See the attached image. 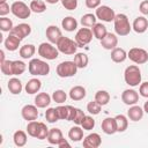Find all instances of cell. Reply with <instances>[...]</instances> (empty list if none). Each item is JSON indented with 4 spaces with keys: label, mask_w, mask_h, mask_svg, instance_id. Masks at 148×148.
I'll return each mask as SVG.
<instances>
[{
    "label": "cell",
    "mask_w": 148,
    "mask_h": 148,
    "mask_svg": "<svg viewBox=\"0 0 148 148\" xmlns=\"http://www.w3.org/2000/svg\"><path fill=\"white\" fill-rule=\"evenodd\" d=\"M49 131L50 130L46 127V125L44 123H40V121L31 120L27 125V132H28V134L30 136L36 138V139H39V140L47 139Z\"/></svg>",
    "instance_id": "obj_1"
},
{
    "label": "cell",
    "mask_w": 148,
    "mask_h": 148,
    "mask_svg": "<svg viewBox=\"0 0 148 148\" xmlns=\"http://www.w3.org/2000/svg\"><path fill=\"white\" fill-rule=\"evenodd\" d=\"M113 22H114V31L119 36H127L130 34V31L132 30L128 17L125 14H121V13L116 14Z\"/></svg>",
    "instance_id": "obj_2"
},
{
    "label": "cell",
    "mask_w": 148,
    "mask_h": 148,
    "mask_svg": "<svg viewBox=\"0 0 148 148\" xmlns=\"http://www.w3.org/2000/svg\"><path fill=\"white\" fill-rule=\"evenodd\" d=\"M125 82L131 87H136L141 83V71L136 65H130L124 73Z\"/></svg>",
    "instance_id": "obj_3"
},
{
    "label": "cell",
    "mask_w": 148,
    "mask_h": 148,
    "mask_svg": "<svg viewBox=\"0 0 148 148\" xmlns=\"http://www.w3.org/2000/svg\"><path fill=\"white\" fill-rule=\"evenodd\" d=\"M28 71L31 75H47L50 73V65L40 59H31L28 64Z\"/></svg>",
    "instance_id": "obj_4"
},
{
    "label": "cell",
    "mask_w": 148,
    "mask_h": 148,
    "mask_svg": "<svg viewBox=\"0 0 148 148\" xmlns=\"http://www.w3.org/2000/svg\"><path fill=\"white\" fill-rule=\"evenodd\" d=\"M57 45V49L59 50V52L64 53V54H75L76 53V50H77V44L75 40L68 38V37H61L59 39V42L56 44Z\"/></svg>",
    "instance_id": "obj_5"
},
{
    "label": "cell",
    "mask_w": 148,
    "mask_h": 148,
    "mask_svg": "<svg viewBox=\"0 0 148 148\" xmlns=\"http://www.w3.org/2000/svg\"><path fill=\"white\" fill-rule=\"evenodd\" d=\"M57 74L60 77H71L74 76L77 72V66L74 61H62L57 66Z\"/></svg>",
    "instance_id": "obj_6"
},
{
    "label": "cell",
    "mask_w": 148,
    "mask_h": 148,
    "mask_svg": "<svg viewBox=\"0 0 148 148\" xmlns=\"http://www.w3.org/2000/svg\"><path fill=\"white\" fill-rule=\"evenodd\" d=\"M38 54L46 60H54L59 56V50L52 43H40L38 46Z\"/></svg>",
    "instance_id": "obj_7"
},
{
    "label": "cell",
    "mask_w": 148,
    "mask_h": 148,
    "mask_svg": "<svg viewBox=\"0 0 148 148\" xmlns=\"http://www.w3.org/2000/svg\"><path fill=\"white\" fill-rule=\"evenodd\" d=\"M10 12L16 17L22 18V20L28 18L30 16V14H31L30 6H28L23 1H15V2H13L12 6H10Z\"/></svg>",
    "instance_id": "obj_8"
},
{
    "label": "cell",
    "mask_w": 148,
    "mask_h": 148,
    "mask_svg": "<svg viewBox=\"0 0 148 148\" xmlns=\"http://www.w3.org/2000/svg\"><path fill=\"white\" fill-rule=\"evenodd\" d=\"M127 58L136 65L146 64L148 61V52L141 47H132L127 53Z\"/></svg>",
    "instance_id": "obj_9"
},
{
    "label": "cell",
    "mask_w": 148,
    "mask_h": 148,
    "mask_svg": "<svg viewBox=\"0 0 148 148\" xmlns=\"http://www.w3.org/2000/svg\"><path fill=\"white\" fill-rule=\"evenodd\" d=\"M92 30H90L89 28H81L77 30L76 35H75V42L77 44L79 47H83L84 45L89 44L92 39Z\"/></svg>",
    "instance_id": "obj_10"
},
{
    "label": "cell",
    "mask_w": 148,
    "mask_h": 148,
    "mask_svg": "<svg viewBox=\"0 0 148 148\" xmlns=\"http://www.w3.org/2000/svg\"><path fill=\"white\" fill-rule=\"evenodd\" d=\"M95 15H96V17L98 20L104 21V22H111L116 17L114 10L109 6H99V7H97Z\"/></svg>",
    "instance_id": "obj_11"
},
{
    "label": "cell",
    "mask_w": 148,
    "mask_h": 148,
    "mask_svg": "<svg viewBox=\"0 0 148 148\" xmlns=\"http://www.w3.org/2000/svg\"><path fill=\"white\" fill-rule=\"evenodd\" d=\"M9 32L12 35L18 37L22 40V39H24L25 37H28L31 34V27L28 23H20L16 27H14Z\"/></svg>",
    "instance_id": "obj_12"
},
{
    "label": "cell",
    "mask_w": 148,
    "mask_h": 148,
    "mask_svg": "<svg viewBox=\"0 0 148 148\" xmlns=\"http://www.w3.org/2000/svg\"><path fill=\"white\" fill-rule=\"evenodd\" d=\"M21 116L24 120L31 121V120H36L38 117V110L36 105H31V104H27L22 108L21 110Z\"/></svg>",
    "instance_id": "obj_13"
},
{
    "label": "cell",
    "mask_w": 148,
    "mask_h": 148,
    "mask_svg": "<svg viewBox=\"0 0 148 148\" xmlns=\"http://www.w3.org/2000/svg\"><path fill=\"white\" fill-rule=\"evenodd\" d=\"M121 101L126 105H134L139 101V94L134 89H126L121 94Z\"/></svg>",
    "instance_id": "obj_14"
},
{
    "label": "cell",
    "mask_w": 148,
    "mask_h": 148,
    "mask_svg": "<svg viewBox=\"0 0 148 148\" xmlns=\"http://www.w3.org/2000/svg\"><path fill=\"white\" fill-rule=\"evenodd\" d=\"M102 143L101 135L98 133H90L83 139V147L84 148H97Z\"/></svg>",
    "instance_id": "obj_15"
},
{
    "label": "cell",
    "mask_w": 148,
    "mask_h": 148,
    "mask_svg": "<svg viewBox=\"0 0 148 148\" xmlns=\"http://www.w3.org/2000/svg\"><path fill=\"white\" fill-rule=\"evenodd\" d=\"M45 34H46V38L52 44H57L59 42V39L62 37L61 30L57 25H49L46 28V32Z\"/></svg>",
    "instance_id": "obj_16"
},
{
    "label": "cell",
    "mask_w": 148,
    "mask_h": 148,
    "mask_svg": "<svg viewBox=\"0 0 148 148\" xmlns=\"http://www.w3.org/2000/svg\"><path fill=\"white\" fill-rule=\"evenodd\" d=\"M117 44H118V37L112 32H108L106 36L103 39H101V45L105 50H113L114 47H117Z\"/></svg>",
    "instance_id": "obj_17"
},
{
    "label": "cell",
    "mask_w": 148,
    "mask_h": 148,
    "mask_svg": "<svg viewBox=\"0 0 148 148\" xmlns=\"http://www.w3.org/2000/svg\"><path fill=\"white\" fill-rule=\"evenodd\" d=\"M132 29L136 34H143L148 29V20L145 16H138L132 24Z\"/></svg>",
    "instance_id": "obj_18"
},
{
    "label": "cell",
    "mask_w": 148,
    "mask_h": 148,
    "mask_svg": "<svg viewBox=\"0 0 148 148\" xmlns=\"http://www.w3.org/2000/svg\"><path fill=\"white\" fill-rule=\"evenodd\" d=\"M102 131L105 134H114L117 132V125H116V119L108 117L102 121Z\"/></svg>",
    "instance_id": "obj_19"
},
{
    "label": "cell",
    "mask_w": 148,
    "mask_h": 148,
    "mask_svg": "<svg viewBox=\"0 0 148 148\" xmlns=\"http://www.w3.org/2000/svg\"><path fill=\"white\" fill-rule=\"evenodd\" d=\"M62 140H64L62 132H61L59 128H56V127H54V128H50L49 135H47V141H49V143L58 146Z\"/></svg>",
    "instance_id": "obj_20"
},
{
    "label": "cell",
    "mask_w": 148,
    "mask_h": 148,
    "mask_svg": "<svg viewBox=\"0 0 148 148\" xmlns=\"http://www.w3.org/2000/svg\"><path fill=\"white\" fill-rule=\"evenodd\" d=\"M143 110H142V108H140L139 105H132L130 109H128V111H127V117H128V119L130 120H132V121H139L140 119H142V117H143Z\"/></svg>",
    "instance_id": "obj_21"
},
{
    "label": "cell",
    "mask_w": 148,
    "mask_h": 148,
    "mask_svg": "<svg viewBox=\"0 0 148 148\" xmlns=\"http://www.w3.org/2000/svg\"><path fill=\"white\" fill-rule=\"evenodd\" d=\"M51 98H52V97H51L47 92H39V94H37V96L35 97V105H36L37 108H40V109L46 108V106L50 105Z\"/></svg>",
    "instance_id": "obj_22"
},
{
    "label": "cell",
    "mask_w": 148,
    "mask_h": 148,
    "mask_svg": "<svg viewBox=\"0 0 148 148\" xmlns=\"http://www.w3.org/2000/svg\"><path fill=\"white\" fill-rule=\"evenodd\" d=\"M87 91L82 86H74L69 90V97L73 101H81L86 97Z\"/></svg>",
    "instance_id": "obj_23"
},
{
    "label": "cell",
    "mask_w": 148,
    "mask_h": 148,
    "mask_svg": "<svg viewBox=\"0 0 148 148\" xmlns=\"http://www.w3.org/2000/svg\"><path fill=\"white\" fill-rule=\"evenodd\" d=\"M20 43H21V39H20L18 37H16V36L9 34V36H8V37L5 39V42H3V45H5V47H6L8 51H15V50L18 49Z\"/></svg>",
    "instance_id": "obj_24"
},
{
    "label": "cell",
    "mask_w": 148,
    "mask_h": 148,
    "mask_svg": "<svg viewBox=\"0 0 148 148\" xmlns=\"http://www.w3.org/2000/svg\"><path fill=\"white\" fill-rule=\"evenodd\" d=\"M127 58V52L121 47H114L111 52V59L114 62H124Z\"/></svg>",
    "instance_id": "obj_25"
},
{
    "label": "cell",
    "mask_w": 148,
    "mask_h": 148,
    "mask_svg": "<svg viewBox=\"0 0 148 148\" xmlns=\"http://www.w3.org/2000/svg\"><path fill=\"white\" fill-rule=\"evenodd\" d=\"M8 90L10 91V94L13 95H18L21 91H22V82L17 79V77H12L9 81H8Z\"/></svg>",
    "instance_id": "obj_26"
},
{
    "label": "cell",
    "mask_w": 148,
    "mask_h": 148,
    "mask_svg": "<svg viewBox=\"0 0 148 148\" xmlns=\"http://www.w3.org/2000/svg\"><path fill=\"white\" fill-rule=\"evenodd\" d=\"M40 87H42L40 80H38V79H30V80L27 82L24 89H25V91H27L28 94L32 95V94H36V92L40 89Z\"/></svg>",
    "instance_id": "obj_27"
},
{
    "label": "cell",
    "mask_w": 148,
    "mask_h": 148,
    "mask_svg": "<svg viewBox=\"0 0 148 148\" xmlns=\"http://www.w3.org/2000/svg\"><path fill=\"white\" fill-rule=\"evenodd\" d=\"M68 138L74 142L81 141L83 139V128L79 127L77 125L71 127V130L68 131Z\"/></svg>",
    "instance_id": "obj_28"
},
{
    "label": "cell",
    "mask_w": 148,
    "mask_h": 148,
    "mask_svg": "<svg viewBox=\"0 0 148 148\" xmlns=\"http://www.w3.org/2000/svg\"><path fill=\"white\" fill-rule=\"evenodd\" d=\"M18 52H20L21 58H23V59H30L35 54L36 47L32 44H25V45H23V46L20 47V51Z\"/></svg>",
    "instance_id": "obj_29"
},
{
    "label": "cell",
    "mask_w": 148,
    "mask_h": 148,
    "mask_svg": "<svg viewBox=\"0 0 148 148\" xmlns=\"http://www.w3.org/2000/svg\"><path fill=\"white\" fill-rule=\"evenodd\" d=\"M61 25L66 31H74L77 28V21L73 16H66L61 21Z\"/></svg>",
    "instance_id": "obj_30"
},
{
    "label": "cell",
    "mask_w": 148,
    "mask_h": 148,
    "mask_svg": "<svg viewBox=\"0 0 148 148\" xmlns=\"http://www.w3.org/2000/svg\"><path fill=\"white\" fill-rule=\"evenodd\" d=\"M27 140H28L27 133L23 132V131H20V130H18V131H16V132L14 133V135H13V141H14L15 146H17V147H23V146H25Z\"/></svg>",
    "instance_id": "obj_31"
},
{
    "label": "cell",
    "mask_w": 148,
    "mask_h": 148,
    "mask_svg": "<svg viewBox=\"0 0 148 148\" xmlns=\"http://www.w3.org/2000/svg\"><path fill=\"white\" fill-rule=\"evenodd\" d=\"M92 34H94V37H96L97 39H103L106 34H108V30H106V27L102 23H96L94 27H92Z\"/></svg>",
    "instance_id": "obj_32"
},
{
    "label": "cell",
    "mask_w": 148,
    "mask_h": 148,
    "mask_svg": "<svg viewBox=\"0 0 148 148\" xmlns=\"http://www.w3.org/2000/svg\"><path fill=\"white\" fill-rule=\"evenodd\" d=\"M116 119V125H117V132H125L128 126V120L126 116L124 114H117L114 117Z\"/></svg>",
    "instance_id": "obj_33"
},
{
    "label": "cell",
    "mask_w": 148,
    "mask_h": 148,
    "mask_svg": "<svg viewBox=\"0 0 148 148\" xmlns=\"http://www.w3.org/2000/svg\"><path fill=\"white\" fill-rule=\"evenodd\" d=\"M73 61L75 62L77 68H84V67H87V65L89 62V58L86 53H75Z\"/></svg>",
    "instance_id": "obj_34"
},
{
    "label": "cell",
    "mask_w": 148,
    "mask_h": 148,
    "mask_svg": "<svg viewBox=\"0 0 148 148\" xmlns=\"http://www.w3.org/2000/svg\"><path fill=\"white\" fill-rule=\"evenodd\" d=\"M27 69V65L21 60H13L12 62V72L13 75H21Z\"/></svg>",
    "instance_id": "obj_35"
},
{
    "label": "cell",
    "mask_w": 148,
    "mask_h": 148,
    "mask_svg": "<svg viewBox=\"0 0 148 148\" xmlns=\"http://www.w3.org/2000/svg\"><path fill=\"white\" fill-rule=\"evenodd\" d=\"M29 6H30L31 12L37 13V14L44 13V12L46 10V5H45V2L42 1V0H32Z\"/></svg>",
    "instance_id": "obj_36"
},
{
    "label": "cell",
    "mask_w": 148,
    "mask_h": 148,
    "mask_svg": "<svg viewBox=\"0 0 148 148\" xmlns=\"http://www.w3.org/2000/svg\"><path fill=\"white\" fill-rule=\"evenodd\" d=\"M95 101L97 103H99L102 106L106 105L109 103V101H110V94L106 90H98L95 94Z\"/></svg>",
    "instance_id": "obj_37"
},
{
    "label": "cell",
    "mask_w": 148,
    "mask_h": 148,
    "mask_svg": "<svg viewBox=\"0 0 148 148\" xmlns=\"http://www.w3.org/2000/svg\"><path fill=\"white\" fill-rule=\"evenodd\" d=\"M96 20H97V17H96L95 14L87 13V14H84V15L81 17L80 22H81V24H82L83 27H94V25L96 24Z\"/></svg>",
    "instance_id": "obj_38"
},
{
    "label": "cell",
    "mask_w": 148,
    "mask_h": 148,
    "mask_svg": "<svg viewBox=\"0 0 148 148\" xmlns=\"http://www.w3.org/2000/svg\"><path fill=\"white\" fill-rule=\"evenodd\" d=\"M52 99H53L56 103L61 104V103L66 102V99H67V94H66L64 90L58 89V90L53 91V94H52Z\"/></svg>",
    "instance_id": "obj_39"
},
{
    "label": "cell",
    "mask_w": 148,
    "mask_h": 148,
    "mask_svg": "<svg viewBox=\"0 0 148 148\" xmlns=\"http://www.w3.org/2000/svg\"><path fill=\"white\" fill-rule=\"evenodd\" d=\"M13 21L8 17H5V16H1L0 17V29L6 32V31H10L13 29Z\"/></svg>",
    "instance_id": "obj_40"
},
{
    "label": "cell",
    "mask_w": 148,
    "mask_h": 148,
    "mask_svg": "<svg viewBox=\"0 0 148 148\" xmlns=\"http://www.w3.org/2000/svg\"><path fill=\"white\" fill-rule=\"evenodd\" d=\"M45 119L49 121V123H56L59 120V117L57 114V111H56V108H49L46 111H45Z\"/></svg>",
    "instance_id": "obj_41"
},
{
    "label": "cell",
    "mask_w": 148,
    "mask_h": 148,
    "mask_svg": "<svg viewBox=\"0 0 148 148\" xmlns=\"http://www.w3.org/2000/svg\"><path fill=\"white\" fill-rule=\"evenodd\" d=\"M81 126L83 130L86 131H90L95 127V119L91 117V116H84L82 123H81Z\"/></svg>",
    "instance_id": "obj_42"
},
{
    "label": "cell",
    "mask_w": 148,
    "mask_h": 148,
    "mask_svg": "<svg viewBox=\"0 0 148 148\" xmlns=\"http://www.w3.org/2000/svg\"><path fill=\"white\" fill-rule=\"evenodd\" d=\"M101 104L97 103L96 101H91L87 104V111L90 113V114H98L101 112Z\"/></svg>",
    "instance_id": "obj_43"
},
{
    "label": "cell",
    "mask_w": 148,
    "mask_h": 148,
    "mask_svg": "<svg viewBox=\"0 0 148 148\" xmlns=\"http://www.w3.org/2000/svg\"><path fill=\"white\" fill-rule=\"evenodd\" d=\"M12 62H13V60H5L3 62L0 64V68H1L2 74H5V75H13Z\"/></svg>",
    "instance_id": "obj_44"
},
{
    "label": "cell",
    "mask_w": 148,
    "mask_h": 148,
    "mask_svg": "<svg viewBox=\"0 0 148 148\" xmlns=\"http://www.w3.org/2000/svg\"><path fill=\"white\" fill-rule=\"evenodd\" d=\"M61 5L67 10H74L77 7V0H60Z\"/></svg>",
    "instance_id": "obj_45"
},
{
    "label": "cell",
    "mask_w": 148,
    "mask_h": 148,
    "mask_svg": "<svg viewBox=\"0 0 148 148\" xmlns=\"http://www.w3.org/2000/svg\"><path fill=\"white\" fill-rule=\"evenodd\" d=\"M84 116H86V114L83 113V111H82L81 109L76 108V111H75V114H74V118H73L72 121H74L76 125H81V123H82Z\"/></svg>",
    "instance_id": "obj_46"
},
{
    "label": "cell",
    "mask_w": 148,
    "mask_h": 148,
    "mask_svg": "<svg viewBox=\"0 0 148 148\" xmlns=\"http://www.w3.org/2000/svg\"><path fill=\"white\" fill-rule=\"evenodd\" d=\"M139 94H140L142 97H146V98H148V82H143V83H140Z\"/></svg>",
    "instance_id": "obj_47"
},
{
    "label": "cell",
    "mask_w": 148,
    "mask_h": 148,
    "mask_svg": "<svg viewBox=\"0 0 148 148\" xmlns=\"http://www.w3.org/2000/svg\"><path fill=\"white\" fill-rule=\"evenodd\" d=\"M86 6L90 9H95L101 6V0H86Z\"/></svg>",
    "instance_id": "obj_48"
},
{
    "label": "cell",
    "mask_w": 148,
    "mask_h": 148,
    "mask_svg": "<svg viewBox=\"0 0 148 148\" xmlns=\"http://www.w3.org/2000/svg\"><path fill=\"white\" fill-rule=\"evenodd\" d=\"M9 5L7 2H2L0 3V16H5L9 13Z\"/></svg>",
    "instance_id": "obj_49"
},
{
    "label": "cell",
    "mask_w": 148,
    "mask_h": 148,
    "mask_svg": "<svg viewBox=\"0 0 148 148\" xmlns=\"http://www.w3.org/2000/svg\"><path fill=\"white\" fill-rule=\"evenodd\" d=\"M139 10L141 12V14L143 15H148V0H145L140 3L139 6Z\"/></svg>",
    "instance_id": "obj_50"
},
{
    "label": "cell",
    "mask_w": 148,
    "mask_h": 148,
    "mask_svg": "<svg viewBox=\"0 0 148 148\" xmlns=\"http://www.w3.org/2000/svg\"><path fill=\"white\" fill-rule=\"evenodd\" d=\"M58 147H59V148H64V147H69V143L67 142V140H66V139H64V140H62V141H61V142H60V143L58 145Z\"/></svg>",
    "instance_id": "obj_51"
},
{
    "label": "cell",
    "mask_w": 148,
    "mask_h": 148,
    "mask_svg": "<svg viewBox=\"0 0 148 148\" xmlns=\"http://www.w3.org/2000/svg\"><path fill=\"white\" fill-rule=\"evenodd\" d=\"M0 58H1V61H0V64H1V62L5 61V52H3L2 50L0 51Z\"/></svg>",
    "instance_id": "obj_52"
},
{
    "label": "cell",
    "mask_w": 148,
    "mask_h": 148,
    "mask_svg": "<svg viewBox=\"0 0 148 148\" xmlns=\"http://www.w3.org/2000/svg\"><path fill=\"white\" fill-rule=\"evenodd\" d=\"M143 111H145L146 113H148V101H147V102H145V105H143Z\"/></svg>",
    "instance_id": "obj_53"
},
{
    "label": "cell",
    "mask_w": 148,
    "mask_h": 148,
    "mask_svg": "<svg viewBox=\"0 0 148 148\" xmlns=\"http://www.w3.org/2000/svg\"><path fill=\"white\" fill-rule=\"evenodd\" d=\"M47 3H51V5H54V3H57L58 1H60V0H45Z\"/></svg>",
    "instance_id": "obj_54"
},
{
    "label": "cell",
    "mask_w": 148,
    "mask_h": 148,
    "mask_svg": "<svg viewBox=\"0 0 148 148\" xmlns=\"http://www.w3.org/2000/svg\"><path fill=\"white\" fill-rule=\"evenodd\" d=\"M2 2H6V0H0V3H2Z\"/></svg>",
    "instance_id": "obj_55"
}]
</instances>
